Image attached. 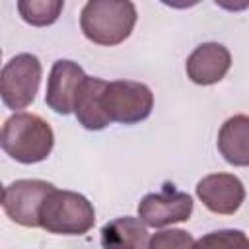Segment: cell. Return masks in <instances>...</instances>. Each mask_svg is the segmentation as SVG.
Wrapping results in <instances>:
<instances>
[{"mask_svg":"<svg viewBox=\"0 0 249 249\" xmlns=\"http://www.w3.org/2000/svg\"><path fill=\"white\" fill-rule=\"evenodd\" d=\"M64 8L62 0H19L18 12L21 19L33 27H45L58 19Z\"/></svg>","mask_w":249,"mask_h":249,"instance_id":"obj_14","label":"cell"},{"mask_svg":"<svg viewBox=\"0 0 249 249\" xmlns=\"http://www.w3.org/2000/svg\"><path fill=\"white\" fill-rule=\"evenodd\" d=\"M54 185L43 179H18L4 187L2 208L6 216L25 228H39V210Z\"/></svg>","mask_w":249,"mask_h":249,"instance_id":"obj_6","label":"cell"},{"mask_svg":"<svg viewBox=\"0 0 249 249\" xmlns=\"http://www.w3.org/2000/svg\"><path fill=\"white\" fill-rule=\"evenodd\" d=\"M218 152L235 167H249V115H233L218 132Z\"/></svg>","mask_w":249,"mask_h":249,"instance_id":"obj_12","label":"cell"},{"mask_svg":"<svg viewBox=\"0 0 249 249\" xmlns=\"http://www.w3.org/2000/svg\"><path fill=\"white\" fill-rule=\"evenodd\" d=\"M101 107L109 123L136 124L150 117L154 109V93L142 82L113 80L105 84Z\"/></svg>","mask_w":249,"mask_h":249,"instance_id":"obj_4","label":"cell"},{"mask_svg":"<svg viewBox=\"0 0 249 249\" xmlns=\"http://www.w3.org/2000/svg\"><path fill=\"white\" fill-rule=\"evenodd\" d=\"M105 80L88 76L78 91L76 103H74V115L78 123L88 130H103L109 123V119L103 113L101 107V93L105 89Z\"/></svg>","mask_w":249,"mask_h":249,"instance_id":"obj_13","label":"cell"},{"mask_svg":"<svg viewBox=\"0 0 249 249\" xmlns=\"http://www.w3.org/2000/svg\"><path fill=\"white\" fill-rule=\"evenodd\" d=\"M150 237L146 224L134 216L115 218L99 231L103 249H150Z\"/></svg>","mask_w":249,"mask_h":249,"instance_id":"obj_11","label":"cell"},{"mask_svg":"<svg viewBox=\"0 0 249 249\" xmlns=\"http://www.w3.org/2000/svg\"><path fill=\"white\" fill-rule=\"evenodd\" d=\"M196 196L214 214H235L245 200V187L233 173H212L196 183Z\"/></svg>","mask_w":249,"mask_h":249,"instance_id":"obj_9","label":"cell"},{"mask_svg":"<svg viewBox=\"0 0 249 249\" xmlns=\"http://www.w3.org/2000/svg\"><path fill=\"white\" fill-rule=\"evenodd\" d=\"M0 146L19 163H39L53 152L54 132L43 117L21 111L4 121Z\"/></svg>","mask_w":249,"mask_h":249,"instance_id":"obj_1","label":"cell"},{"mask_svg":"<svg viewBox=\"0 0 249 249\" xmlns=\"http://www.w3.org/2000/svg\"><path fill=\"white\" fill-rule=\"evenodd\" d=\"M41 62L31 53H19L12 56L0 76V93L8 109H25L33 103L41 84Z\"/></svg>","mask_w":249,"mask_h":249,"instance_id":"obj_5","label":"cell"},{"mask_svg":"<svg viewBox=\"0 0 249 249\" xmlns=\"http://www.w3.org/2000/svg\"><path fill=\"white\" fill-rule=\"evenodd\" d=\"M95 224L93 204L80 193L54 189L39 210V228L49 233L84 235Z\"/></svg>","mask_w":249,"mask_h":249,"instance_id":"obj_3","label":"cell"},{"mask_svg":"<svg viewBox=\"0 0 249 249\" xmlns=\"http://www.w3.org/2000/svg\"><path fill=\"white\" fill-rule=\"evenodd\" d=\"M195 249H249V235L241 230H216L204 233Z\"/></svg>","mask_w":249,"mask_h":249,"instance_id":"obj_15","label":"cell"},{"mask_svg":"<svg viewBox=\"0 0 249 249\" xmlns=\"http://www.w3.org/2000/svg\"><path fill=\"white\" fill-rule=\"evenodd\" d=\"M136 18V6L128 0H89L82 8L80 27L91 43L113 47L128 39Z\"/></svg>","mask_w":249,"mask_h":249,"instance_id":"obj_2","label":"cell"},{"mask_svg":"<svg viewBox=\"0 0 249 249\" xmlns=\"http://www.w3.org/2000/svg\"><path fill=\"white\" fill-rule=\"evenodd\" d=\"M193 214V196L177 191L175 185L163 183L158 193H148L138 202V218L150 228H163L187 222Z\"/></svg>","mask_w":249,"mask_h":249,"instance_id":"obj_7","label":"cell"},{"mask_svg":"<svg viewBox=\"0 0 249 249\" xmlns=\"http://www.w3.org/2000/svg\"><path fill=\"white\" fill-rule=\"evenodd\" d=\"M86 78L88 76L78 62L68 58L56 60L47 80L45 103L49 105V109H53L58 115L74 113V103Z\"/></svg>","mask_w":249,"mask_h":249,"instance_id":"obj_8","label":"cell"},{"mask_svg":"<svg viewBox=\"0 0 249 249\" xmlns=\"http://www.w3.org/2000/svg\"><path fill=\"white\" fill-rule=\"evenodd\" d=\"M195 237L179 228L156 231L150 237V249H195Z\"/></svg>","mask_w":249,"mask_h":249,"instance_id":"obj_16","label":"cell"},{"mask_svg":"<svg viewBox=\"0 0 249 249\" xmlns=\"http://www.w3.org/2000/svg\"><path fill=\"white\" fill-rule=\"evenodd\" d=\"M231 66L230 51L220 43H202L187 58L185 70L193 84L212 86L218 84Z\"/></svg>","mask_w":249,"mask_h":249,"instance_id":"obj_10","label":"cell"}]
</instances>
